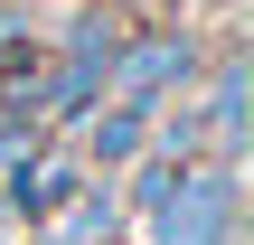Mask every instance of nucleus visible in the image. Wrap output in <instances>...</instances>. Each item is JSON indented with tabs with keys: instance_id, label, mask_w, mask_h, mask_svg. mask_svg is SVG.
<instances>
[{
	"instance_id": "f257e3e1",
	"label": "nucleus",
	"mask_w": 254,
	"mask_h": 245,
	"mask_svg": "<svg viewBox=\"0 0 254 245\" xmlns=\"http://www.w3.org/2000/svg\"><path fill=\"white\" fill-rule=\"evenodd\" d=\"M189 76H198V47H189V38H132V47H113L123 104H151L160 85H189Z\"/></svg>"
},
{
	"instance_id": "7ed1b4c3",
	"label": "nucleus",
	"mask_w": 254,
	"mask_h": 245,
	"mask_svg": "<svg viewBox=\"0 0 254 245\" xmlns=\"http://www.w3.org/2000/svg\"><path fill=\"white\" fill-rule=\"evenodd\" d=\"M75 198V161H38V170H19V208H66Z\"/></svg>"
},
{
	"instance_id": "f03ea898",
	"label": "nucleus",
	"mask_w": 254,
	"mask_h": 245,
	"mask_svg": "<svg viewBox=\"0 0 254 245\" xmlns=\"http://www.w3.org/2000/svg\"><path fill=\"white\" fill-rule=\"evenodd\" d=\"M141 113H151V104H104L94 132H85V151H94V161H132V151H141Z\"/></svg>"
}]
</instances>
